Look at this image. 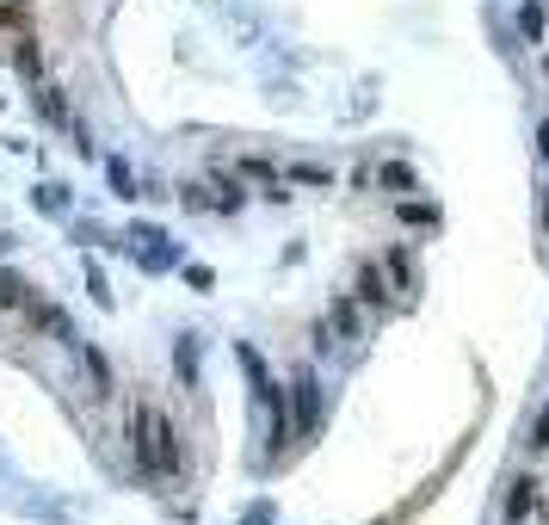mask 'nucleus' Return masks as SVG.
Segmentation results:
<instances>
[{"mask_svg": "<svg viewBox=\"0 0 549 525\" xmlns=\"http://www.w3.org/2000/svg\"><path fill=\"white\" fill-rule=\"evenodd\" d=\"M130 439H136V464L149 476H179V445H173V427L155 414V408H136L130 414Z\"/></svg>", "mask_w": 549, "mask_h": 525, "instance_id": "f257e3e1", "label": "nucleus"}, {"mask_svg": "<svg viewBox=\"0 0 549 525\" xmlns=\"http://www.w3.org/2000/svg\"><path fill=\"white\" fill-rule=\"evenodd\" d=\"M537 507H543V482H537V476H519V482L506 488V501H500V519H506V525H525Z\"/></svg>", "mask_w": 549, "mask_h": 525, "instance_id": "f03ea898", "label": "nucleus"}, {"mask_svg": "<svg viewBox=\"0 0 549 525\" xmlns=\"http://www.w3.org/2000/svg\"><path fill=\"white\" fill-rule=\"evenodd\" d=\"M25 322H31V328H44V334H75V328H68V315H62L56 303H44V297H31V303H25Z\"/></svg>", "mask_w": 549, "mask_h": 525, "instance_id": "7ed1b4c3", "label": "nucleus"}, {"mask_svg": "<svg viewBox=\"0 0 549 525\" xmlns=\"http://www.w3.org/2000/svg\"><path fill=\"white\" fill-rule=\"evenodd\" d=\"M31 297H38V291H31V285H25L19 272H7V266H0V309H13V315H25V303H31Z\"/></svg>", "mask_w": 549, "mask_h": 525, "instance_id": "20e7f679", "label": "nucleus"}, {"mask_svg": "<svg viewBox=\"0 0 549 525\" xmlns=\"http://www.w3.org/2000/svg\"><path fill=\"white\" fill-rule=\"evenodd\" d=\"M290 390H297V402H290V414H297V427L309 433V427H315V408H321V402H315V377H297Z\"/></svg>", "mask_w": 549, "mask_h": 525, "instance_id": "39448f33", "label": "nucleus"}, {"mask_svg": "<svg viewBox=\"0 0 549 525\" xmlns=\"http://www.w3.org/2000/svg\"><path fill=\"white\" fill-rule=\"evenodd\" d=\"M358 297L371 303V309H383V303H389V285H383V266H364V272H358Z\"/></svg>", "mask_w": 549, "mask_h": 525, "instance_id": "423d86ee", "label": "nucleus"}, {"mask_svg": "<svg viewBox=\"0 0 549 525\" xmlns=\"http://www.w3.org/2000/svg\"><path fill=\"white\" fill-rule=\"evenodd\" d=\"M377 180H383L389 192H414V167H401V161H389V167L377 173Z\"/></svg>", "mask_w": 549, "mask_h": 525, "instance_id": "0eeeda50", "label": "nucleus"}, {"mask_svg": "<svg viewBox=\"0 0 549 525\" xmlns=\"http://www.w3.org/2000/svg\"><path fill=\"white\" fill-rule=\"evenodd\" d=\"M519 31H525V38H543V7H525L519 13Z\"/></svg>", "mask_w": 549, "mask_h": 525, "instance_id": "6e6552de", "label": "nucleus"}]
</instances>
